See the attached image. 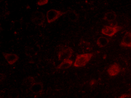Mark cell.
Returning <instances> with one entry per match:
<instances>
[{
    "label": "cell",
    "mask_w": 131,
    "mask_h": 98,
    "mask_svg": "<svg viewBox=\"0 0 131 98\" xmlns=\"http://www.w3.org/2000/svg\"><path fill=\"white\" fill-rule=\"evenodd\" d=\"M2 54L6 61L10 65H13L14 64L18 61L19 59V56L15 54L3 52Z\"/></svg>",
    "instance_id": "7"
},
{
    "label": "cell",
    "mask_w": 131,
    "mask_h": 98,
    "mask_svg": "<svg viewBox=\"0 0 131 98\" xmlns=\"http://www.w3.org/2000/svg\"><path fill=\"white\" fill-rule=\"evenodd\" d=\"M92 53H84L77 55L73 63V66L75 67H84L89 63L93 57Z\"/></svg>",
    "instance_id": "1"
},
{
    "label": "cell",
    "mask_w": 131,
    "mask_h": 98,
    "mask_svg": "<svg viewBox=\"0 0 131 98\" xmlns=\"http://www.w3.org/2000/svg\"><path fill=\"white\" fill-rule=\"evenodd\" d=\"M68 19L71 22H76L79 20V16L75 11H70L68 15Z\"/></svg>",
    "instance_id": "14"
},
{
    "label": "cell",
    "mask_w": 131,
    "mask_h": 98,
    "mask_svg": "<svg viewBox=\"0 0 131 98\" xmlns=\"http://www.w3.org/2000/svg\"><path fill=\"white\" fill-rule=\"evenodd\" d=\"M121 71V68L118 63H114L111 64L108 68L107 72L108 75L111 77L116 76L118 75Z\"/></svg>",
    "instance_id": "6"
},
{
    "label": "cell",
    "mask_w": 131,
    "mask_h": 98,
    "mask_svg": "<svg viewBox=\"0 0 131 98\" xmlns=\"http://www.w3.org/2000/svg\"><path fill=\"white\" fill-rule=\"evenodd\" d=\"M123 29L121 26L116 25L113 26H104L101 30V33L104 35L112 37Z\"/></svg>",
    "instance_id": "2"
},
{
    "label": "cell",
    "mask_w": 131,
    "mask_h": 98,
    "mask_svg": "<svg viewBox=\"0 0 131 98\" xmlns=\"http://www.w3.org/2000/svg\"><path fill=\"white\" fill-rule=\"evenodd\" d=\"M5 75L4 74H1V81L2 82V81L4 80L5 78Z\"/></svg>",
    "instance_id": "19"
},
{
    "label": "cell",
    "mask_w": 131,
    "mask_h": 98,
    "mask_svg": "<svg viewBox=\"0 0 131 98\" xmlns=\"http://www.w3.org/2000/svg\"><path fill=\"white\" fill-rule=\"evenodd\" d=\"M31 21L35 24L42 26L45 22V16L42 12L36 11L32 15Z\"/></svg>",
    "instance_id": "5"
},
{
    "label": "cell",
    "mask_w": 131,
    "mask_h": 98,
    "mask_svg": "<svg viewBox=\"0 0 131 98\" xmlns=\"http://www.w3.org/2000/svg\"><path fill=\"white\" fill-rule=\"evenodd\" d=\"M73 61L71 59L63 60L62 61L60 64L57 66V69L59 70L67 69L71 67V66L73 64Z\"/></svg>",
    "instance_id": "10"
},
{
    "label": "cell",
    "mask_w": 131,
    "mask_h": 98,
    "mask_svg": "<svg viewBox=\"0 0 131 98\" xmlns=\"http://www.w3.org/2000/svg\"><path fill=\"white\" fill-rule=\"evenodd\" d=\"M8 97L9 98H19V92L15 89H11L8 93Z\"/></svg>",
    "instance_id": "15"
},
{
    "label": "cell",
    "mask_w": 131,
    "mask_h": 98,
    "mask_svg": "<svg viewBox=\"0 0 131 98\" xmlns=\"http://www.w3.org/2000/svg\"><path fill=\"white\" fill-rule=\"evenodd\" d=\"M48 0H40L37 2V5L38 6H43L48 4Z\"/></svg>",
    "instance_id": "16"
},
{
    "label": "cell",
    "mask_w": 131,
    "mask_h": 98,
    "mask_svg": "<svg viewBox=\"0 0 131 98\" xmlns=\"http://www.w3.org/2000/svg\"><path fill=\"white\" fill-rule=\"evenodd\" d=\"M36 83L34 78L31 76H27L25 78L23 81V84L26 87H29L30 88L33 85Z\"/></svg>",
    "instance_id": "13"
},
{
    "label": "cell",
    "mask_w": 131,
    "mask_h": 98,
    "mask_svg": "<svg viewBox=\"0 0 131 98\" xmlns=\"http://www.w3.org/2000/svg\"><path fill=\"white\" fill-rule=\"evenodd\" d=\"M44 86L41 82H36L30 87V90L34 94H39L41 93L43 90Z\"/></svg>",
    "instance_id": "9"
},
{
    "label": "cell",
    "mask_w": 131,
    "mask_h": 98,
    "mask_svg": "<svg viewBox=\"0 0 131 98\" xmlns=\"http://www.w3.org/2000/svg\"><path fill=\"white\" fill-rule=\"evenodd\" d=\"M109 42V40L106 37L100 36L97 38L96 41V44L99 47L102 48L106 46Z\"/></svg>",
    "instance_id": "12"
},
{
    "label": "cell",
    "mask_w": 131,
    "mask_h": 98,
    "mask_svg": "<svg viewBox=\"0 0 131 98\" xmlns=\"http://www.w3.org/2000/svg\"><path fill=\"white\" fill-rule=\"evenodd\" d=\"M121 47L131 48V33L126 32L120 43Z\"/></svg>",
    "instance_id": "8"
},
{
    "label": "cell",
    "mask_w": 131,
    "mask_h": 98,
    "mask_svg": "<svg viewBox=\"0 0 131 98\" xmlns=\"http://www.w3.org/2000/svg\"><path fill=\"white\" fill-rule=\"evenodd\" d=\"M119 98H131V94H123L120 95Z\"/></svg>",
    "instance_id": "18"
},
{
    "label": "cell",
    "mask_w": 131,
    "mask_h": 98,
    "mask_svg": "<svg viewBox=\"0 0 131 98\" xmlns=\"http://www.w3.org/2000/svg\"><path fill=\"white\" fill-rule=\"evenodd\" d=\"M73 53V50L72 48L66 46L62 50L57 53L58 59L60 61L70 59Z\"/></svg>",
    "instance_id": "4"
},
{
    "label": "cell",
    "mask_w": 131,
    "mask_h": 98,
    "mask_svg": "<svg viewBox=\"0 0 131 98\" xmlns=\"http://www.w3.org/2000/svg\"><path fill=\"white\" fill-rule=\"evenodd\" d=\"M117 18V14L113 11H108L104 15L103 19L108 22H112L114 21Z\"/></svg>",
    "instance_id": "11"
},
{
    "label": "cell",
    "mask_w": 131,
    "mask_h": 98,
    "mask_svg": "<svg viewBox=\"0 0 131 98\" xmlns=\"http://www.w3.org/2000/svg\"><path fill=\"white\" fill-rule=\"evenodd\" d=\"M67 12L60 11L55 9L48 10L46 14L47 19L48 23H51L57 20L63 15L67 14Z\"/></svg>",
    "instance_id": "3"
},
{
    "label": "cell",
    "mask_w": 131,
    "mask_h": 98,
    "mask_svg": "<svg viewBox=\"0 0 131 98\" xmlns=\"http://www.w3.org/2000/svg\"><path fill=\"white\" fill-rule=\"evenodd\" d=\"M26 54H28V55H31L33 54V50L31 48H28L26 49Z\"/></svg>",
    "instance_id": "17"
}]
</instances>
